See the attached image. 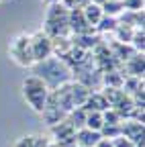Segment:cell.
Here are the masks:
<instances>
[{
    "mask_svg": "<svg viewBox=\"0 0 145 147\" xmlns=\"http://www.w3.org/2000/svg\"><path fill=\"white\" fill-rule=\"evenodd\" d=\"M31 39V53H33V61H43L47 57H51V37H47L43 31H35L33 35H29Z\"/></svg>",
    "mask_w": 145,
    "mask_h": 147,
    "instance_id": "cell-4",
    "label": "cell"
},
{
    "mask_svg": "<svg viewBox=\"0 0 145 147\" xmlns=\"http://www.w3.org/2000/svg\"><path fill=\"white\" fill-rule=\"evenodd\" d=\"M106 45H108L111 53L115 55V57H117L121 63H125L133 53H137V51L131 47V43H121V41H111V43H108V41H106Z\"/></svg>",
    "mask_w": 145,
    "mask_h": 147,
    "instance_id": "cell-8",
    "label": "cell"
},
{
    "mask_svg": "<svg viewBox=\"0 0 145 147\" xmlns=\"http://www.w3.org/2000/svg\"><path fill=\"white\" fill-rule=\"evenodd\" d=\"M49 147H61V145H57V143H49Z\"/></svg>",
    "mask_w": 145,
    "mask_h": 147,
    "instance_id": "cell-32",
    "label": "cell"
},
{
    "mask_svg": "<svg viewBox=\"0 0 145 147\" xmlns=\"http://www.w3.org/2000/svg\"><path fill=\"white\" fill-rule=\"evenodd\" d=\"M141 86H143V80H141V78L125 76V82H123V88H121V90H125L127 94H133V92H135L137 88H141Z\"/></svg>",
    "mask_w": 145,
    "mask_h": 147,
    "instance_id": "cell-22",
    "label": "cell"
},
{
    "mask_svg": "<svg viewBox=\"0 0 145 147\" xmlns=\"http://www.w3.org/2000/svg\"><path fill=\"white\" fill-rule=\"evenodd\" d=\"M100 131H90V129L82 127L76 131V143L82 147H96V143L100 141Z\"/></svg>",
    "mask_w": 145,
    "mask_h": 147,
    "instance_id": "cell-9",
    "label": "cell"
},
{
    "mask_svg": "<svg viewBox=\"0 0 145 147\" xmlns=\"http://www.w3.org/2000/svg\"><path fill=\"white\" fill-rule=\"evenodd\" d=\"M131 47H133L135 51L143 53V49H145V33H143V29H135V31H133V37H131Z\"/></svg>",
    "mask_w": 145,
    "mask_h": 147,
    "instance_id": "cell-21",
    "label": "cell"
},
{
    "mask_svg": "<svg viewBox=\"0 0 145 147\" xmlns=\"http://www.w3.org/2000/svg\"><path fill=\"white\" fill-rule=\"evenodd\" d=\"M125 10H143V0H123Z\"/></svg>",
    "mask_w": 145,
    "mask_h": 147,
    "instance_id": "cell-25",
    "label": "cell"
},
{
    "mask_svg": "<svg viewBox=\"0 0 145 147\" xmlns=\"http://www.w3.org/2000/svg\"><path fill=\"white\" fill-rule=\"evenodd\" d=\"M96 147H115V145H113L111 139H100V141L96 143Z\"/></svg>",
    "mask_w": 145,
    "mask_h": 147,
    "instance_id": "cell-29",
    "label": "cell"
},
{
    "mask_svg": "<svg viewBox=\"0 0 145 147\" xmlns=\"http://www.w3.org/2000/svg\"><path fill=\"white\" fill-rule=\"evenodd\" d=\"M102 125H104L102 113H96V110L86 113V121H84V127H86V129H90V131H100Z\"/></svg>",
    "mask_w": 145,
    "mask_h": 147,
    "instance_id": "cell-17",
    "label": "cell"
},
{
    "mask_svg": "<svg viewBox=\"0 0 145 147\" xmlns=\"http://www.w3.org/2000/svg\"><path fill=\"white\" fill-rule=\"evenodd\" d=\"M90 2H92V4H98V6H102V4L106 2V0H90Z\"/></svg>",
    "mask_w": 145,
    "mask_h": 147,
    "instance_id": "cell-30",
    "label": "cell"
},
{
    "mask_svg": "<svg viewBox=\"0 0 145 147\" xmlns=\"http://www.w3.org/2000/svg\"><path fill=\"white\" fill-rule=\"evenodd\" d=\"M47 94H49V88H47V84L39 76L33 74V76H27L23 80V96H25V100L29 102V106L33 110L41 113V110L45 108Z\"/></svg>",
    "mask_w": 145,
    "mask_h": 147,
    "instance_id": "cell-2",
    "label": "cell"
},
{
    "mask_svg": "<svg viewBox=\"0 0 145 147\" xmlns=\"http://www.w3.org/2000/svg\"><path fill=\"white\" fill-rule=\"evenodd\" d=\"M82 108L86 110V113H90V110H96V113H104L106 108H111V104H108V100L104 98V94L100 90H92L88 94L86 102L82 104Z\"/></svg>",
    "mask_w": 145,
    "mask_h": 147,
    "instance_id": "cell-5",
    "label": "cell"
},
{
    "mask_svg": "<svg viewBox=\"0 0 145 147\" xmlns=\"http://www.w3.org/2000/svg\"><path fill=\"white\" fill-rule=\"evenodd\" d=\"M102 121H104V125H121V115L117 113V110H113V108H106L104 113H102Z\"/></svg>",
    "mask_w": 145,
    "mask_h": 147,
    "instance_id": "cell-24",
    "label": "cell"
},
{
    "mask_svg": "<svg viewBox=\"0 0 145 147\" xmlns=\"http://www.w3.org/2000/svg\"><path fill=\"white\" fill-rule=\"evenodd\" d=\"M65 121L71 125L78 131V129H82L84 127V121H86V110L82 108V106H78V108H74V110H69V113L65 115Z\"/></svg>",
    "mask_w": 145,
    "mask_h": 147,
    "instance_id": "cell-15",
    "label": "cell"
},
{
    "mask_svg": "<svg viewBox=\"0 0 145 147\" xmlns=\"http://www.w3.org/2000/svg\"><path fill=\"white\" fill-rule=\"evenodd\" d=\"M69 41H71V45L78 47V49L92 51V49L102 41V37L96 35V33H90V35H69Z\"/></svg>",
    "mask_w": 145,
    "mask_h": 147,
    "instance_id": "cell-6",
    "label": "cell"
},
{
    "mask_svg": "<svg viewBox=\"0 0 145 147\" xmlns=\"http://www.w3.org/2000/svg\"><path fill=\"white\" fill-rule=\"evenodd\" d=\"M49 139L47 137H35V143H33V147H49Z\"/></svg>",
    "mask_w": 145,
    "mask_h": 147,
    "instance_id": "cell-28",
    "label": "cell"
},
{
    "mask_svg": "<svg viewBox=\"0 0 145 147\" xmlns=\"http://www.w3.org/2000/svg\"><path fill=\"white\" fill-rule=\"evenodd\" d=\"M67 113H63V110L59 106H51V104H45V108L41 110V117H43V123L47 127H53V125H57L65 119Z\"/></svg>",
    "mask_w": 145,
    "mask_h": 147,
    "instance_id": "cell-10",
    "label": "cell"
},
{
    "mask_svg": "<svg viewBox=\"0 0 145 147\" xmlns=\"http://www.w3.org/2000/svg\"><path fill=\"white\" fill-rule=\"evenodd\" d=\"M49 129H51V135L55 137L57 141H61V139H65V137H69V135H74V133H76V129L71 127L65 119H63L61 123H57V125L49 127Z\"/></svg>",
    "mask_w": 145,
    "mask_h": 147,
    "instance_id": "cell-12",
    "label": "cell"
},
{
    "mask_svg": "<svg viewBox=\"0 0 145 147\" xmlns=\"http://www.w3.org/2000/svg\"><path fill=\"white\" fill-rule=\"evenodd\" d=\"M133 31H135L133 27H129V25H123V23H119V25H117V29L113 31V33H115V37H117L115 41H121V43H131Z\"/></svg>",
    "mask_w": 145,
    "mask_h": 147,
    "instance_id": "cell-19",
    "label": "cell"
},
{
    "mask_svg": "<svg viewBox=\"0 0 145 147\" xmlns=\"http://www.w3.org/2000/svg\"><path fill=\"white\" fill-rule=\"evenodd\" d=\"M76 147H82V145H76Z\"/></svg>",
    "mask_w": 145,
    "mask_h": 147,
    "instance_id": "cell-33",
    "label": "cell"
},
{
    "mask_svg": "<svg viewBox=\"0 0 145 147\" xmlns=\"http://www.w3.org/2000/svg\"><path fill=\"white\" fill-rule=\"evenodd\" d=\"M102 94H104V98L108 100V104H111V106H115L125 94H127V92L125 90H121V88H106V86H102Z\"/></svg>",
    "mask_w": 145,
    "mask_h": 147,
    "instance_id": "cell-20",
    "label": "cell"
},
{
    "mask_svg": "<svg viewBox=\"0 0 145 147\" xmlns=\"http://www.w3.org/2000/svg\"><path fill=\"white\" fill-rule=\"evenodd\" d=\"M33 67H35V76H39L47 84L49 90L57 88V86H61L65 82H69V74L71 71L57 57H47L43 61H37V63H33Z\"/></svg>",
    "mask_w": 145,
    "mask_h": 147,
    "instance_id": "cell-1",
    "label": "cell"
},
{
    "mask_svg": "<svg viewBox=\"0 0 145 147\" xmlns=\"http://www.w3.org/2000/svg\"><path fill=\"white\" fill-rule=\"evenodd\" d=\"M100 8H102V14H106V16H115V18L125 10L123 0H106V2H104Z\"/></svg>",
    "mask_w": 145,
    "mask_h": 147,
    "instance_id": "cell-18",
    "label": "cell"
},
{
    "mask_svg": "<svg viewBox=\"0 0 145 147\" xmlns=\"http://www.w3.org/2000/svg\"><path fill=\"white\" fill-rule=\"evenodd\" d=\"M117 25H119V18L102 14V18H100V21L96 23L94 31H96V33H100V35H106V33H113V31L117 29Z\"/></svg>",
    "mask_w": 145,
    "mask_h": 147,
    "instance_id": "cell-14",
    "label": "cell"
},
{
    "mask_svg": "<svg viewBox=\"0 0 145 147\" xmlns=\"http://www.w3.org/2000/svg\"><path fill=\"white\" fill-rule=\"evenodd\" d=\"M125 76H127V74H125L123 69L104 71V74H102V78H100V82H102V86H106V88H123Z\"/></svg>",
    "mask_w": 145,
    "mask_h": 147,
    "instance_id": "cell-11",
    "label": "cell"
},
{
    "mask_svg": "<svg viewBox=\"0 0 145 147\" xmlns=\"http://www.w3.org/2000/svg\"><path fill=\"white\" fill-rule=\"evenodd\" d=\"M113 145L115 147H135V143L131 141V139H127V137H117V139H113Z\"/></svg>",
    "mask_w": 145,
    "mask_h": 147,
    "instance_id": "cell-26",
    "label": "cell"
},
{
    "mask_svg": "<svg viewBox=\"0 0 145 147\" xmlns=\"http://www.w3.org/2000/svg\"><path fill=\"white\" fill-rule=\"evenodd\" d=\"M33 143H35V137L29 135V137H21L19 141L14 143V147H33Z\"/></svg>",
    "mask_w": 145,
    "mask_h": 147,
    "instance_id": "cell-27",
    "label": "cell"
},
{
    "mask_svg": "<svg viewBox=\"0 0 145 147\" xmlns=\"http://www.w3.org/2000/svg\"><path fill=\"white\" fill-rule=\"evenodd\" d=\"M10 55H12V59L23 65V67H33V53H31V39H29V35L23 33L19 35L16 39L10 43Z\"/></svg>",
    "mask_w": 145,
    "mask_h": 147,
    "instance_id": "cell-3",
    "label": "cell"
},
{
    "mask_svg": "<svg viewBox=\"0 0 145 147\" xmlns=\"http://www.w3.org/2000/svg\"><path fill=\"white\" fill-rule=\"evenodd\" d=\"M100 137L102 139H117V137H121V125H102V129H100Z\"/></svg>",
    "mask_w": 145,
    "mask_h": 147,
    "instance_id": "cell-23",
    "label": "cell"
},
{
    "mask_svg": "<svg viewBox=\"0 0 145 147\" xmlns=\"http://www.w3.org/2000/svg\"><path fill=\"white\" fill-rule=\"evenodd\" d=\"M67 8L61 4V2H55V4H49V10H47V21H67Z\"/></svg>",
    "mask_w": 145,
    "mask_h": 147,
    "instance_id": "cell-16",
    "label": "cell"
},
{
    "mask_svg": "<svg viewBox=\"0 0 145 147\" xmlns=\"http://www.w3.org/2000/svg\"><path fill=\"white\" fill-rule=\"evenodd\" d=\"M123 67H127V76H135L143 80V74H145V57L143 53H133L129 59L123 63Z\"/></svg>",
    "mask_w": 145,
    "mask_h": 147,
    "instance_id": "cell-7",
    "label": "cell"
},
{
    "mask_svg": "<svg viewBox=\"0 0 145 147\" xmlns=\"http://www.w3.org/2000/svg\"><path fill=\"white\" fill-rule=\"evenodd\" d=\"M43 2H47V4H55V2H59V0H43Z\"/></svg>",
    "mask_w": 145,
    "mask_h": 147,
    "instance_id": "cell-31",
    "label": "cell"
},
{
    "mask_svg": "<svg viewBox=\"0 0 145 147\" xmlns=\"http://www.w3.org/2000/svg\"><path fill=\"white\" fill-rule=\"evenodd\" d=\"M82 12H84V18L88 21V25H92V27H96V23L102 18V8L98 6V4H86L84 8H82Z\"/></svg>",
    "mask_w": 145,
    "mask_h": 147,
    "instance_id": "cell-13",
    "label": "cell"
}]
</instances>
